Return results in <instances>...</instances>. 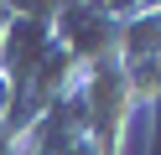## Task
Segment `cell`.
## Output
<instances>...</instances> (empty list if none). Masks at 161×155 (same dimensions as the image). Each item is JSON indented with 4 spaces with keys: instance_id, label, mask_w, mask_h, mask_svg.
I'll return each instance as SVG.
<instances>
[{
    "instance_id": "cell-1",
    "label": "cell",
    "mask_w": 161,
    "mask_h": 155,
    "mask_svg": "<svg viewBox=\"0 0 161 155\" xmlns=\"http://www.w3.org/2000/svg\"><path fill=\"white\" fill-rule=\"evenodd\" d=\"M83 140L94 145V155H119L125 150L130 119H135V93H130V72L119 57H104L94 67H83V83L73 93Z\"/></svg>"
},
{
    "instance_id": "cell-2",
    "label": "cell",
    "mask_w": 161,
    "mask_h": 155,
    "mask_svg": "<svg viewBox=\"0 0 161 155\" xmlns=\"http://www.w3.org/2000/svg\"><path fill=\"white\" fill-rule=\"evenodd\" d=\"M57 41V5H21L5 16L0 31V78L16 88V98H26V83L42 67V57Z\"/></svg>"
},
{
    "instance_id": "cell-3",
    "label": "cell",
    "mask_w": 161,
    "mask_h": 155,
    "mask_svg": "<svg viewBox=\"0 0 161 155\" xmlns=\"http://www.w3.org/2000/svg\"><path fill=\"white\" fill-rule=\"evenodd\" d=\"M57 47L83 67L119 52V5H57Z\"/></svg>"
}]
</instances>
